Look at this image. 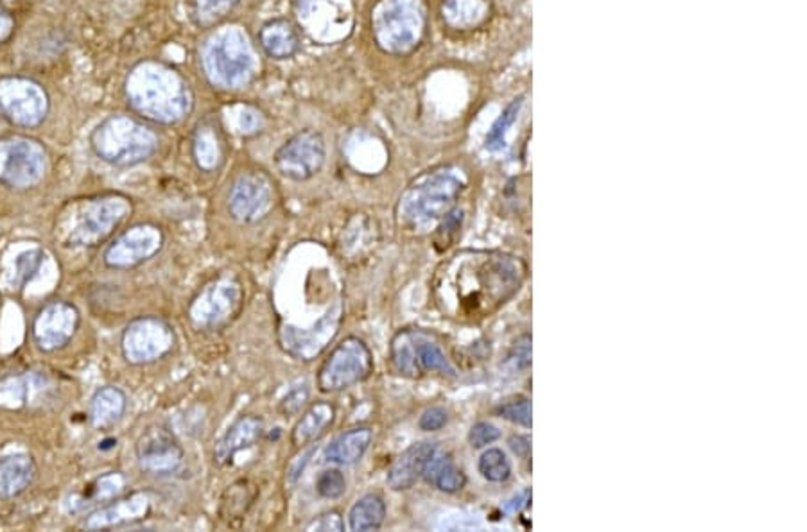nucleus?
Listing matches in <instances>:
<instances>
[{"instance_id":"34","label":"nucleus","mask_w":807,"mask_h":532,"mask_svg":"<svg viewBox=\"0 0 807 532\" xmlns=\"http://www.w3.org/2000/svg\"><path fill=\"white\" fill-rule=\"evenodd\" d=\"M520 106H523V97L511 101L510 106L500 114L487 135V149L499 152L505 147L506 133L514 126L515 118L519 117Z\"/></svg>"},{"instance_id":"44","label":"nucleus","mask_w":807,"mask_h":532,"mask_svg":"<svg viewBox=\"0 0 807 532\" xmlns=\"http://www.w3.org/2000/svg\"><path fill=\"white\" fill-rule=\"evenodd\" d=\"M11 29H13V20H11L10 14L0 10V43L10 36Z\"/></svg>"},{"instance_id":"5","label":"nucleus","mask_w":807,"mask_h":532,"mask_svg":"<svg viewBox=\"0 0 807 532\" xmlns=\"http://www.w3.org/2000/svg\"><path fill=\"white\" fill-rule=\"evenodd\" d=\"M463 184L458 176L447 170L422 179L407 189L399 204V219L410 228L427 227L453 210Z\"/></svg>"},{"instance_id":"6","label":"nucleus","mask_w":807,"mask_h":532,"mask_svg":"<svg viewBox=\"0 0 807 532\" xmlns=\"http://www.w3.org/2000/svg\"><path fill=\"white\" fill-rule=\"evenodd\" d=\"M204 65L214 85L236 88L245 85L256 71V56L241 29L227 28L208 40Z\"/></svg>"},{"instance_id":"33","label":"nucleus","mask_w":807,"mask_h":532,"mask_svg":"<svg viewBox=\"0 0 807 532\" xmlns=\"http://www.w3.org/2000/svg\"><path fill=\"white\" fill-rule=\"evenodd\" d=\"M124 488V479L121 473H108V476L101 477L94 484L89 486V490L81 497L80 502H72V504H80V508L85 505L94 504V502H103V500H110L112 497L118 493ZM71 504V505H72Z\"/></svg>"},{"instance_id":"36","label":"nucleus","mask_w":807,"mask_h":532,"mask_svg":"<svg viewBox=\"0 0 807 532\" xmlns=\"http://www.w3.org/2000/svg\"><path fill=\"white\" fill-rule=\"evenodd\" d=\"M237 0H194V8L201 24H210L214 20L225 17Z\"/></svg>"},{"instance_id":"4","label":"nucleus","mask_w":807,"mask_h":532,"mask_svg":"<svg viewBox=\"0 0 807 532\" xmlns=\"http://www.w3.org/2000/svg\"><path fill=\"white\" fill-rule=\"evenodd\" d=\"M130 213L132 201L124 196L86 199L72 207L71 216L63 221L62 239L69 246L95 248L114 236Z\"/></svg>"},{"instance_id":"22","label":"nucleus","mask_w":807,"mask_h":532,"mask_svg":"<svg viewBox=\"0 0 807 532\" xmlns=\"http://www.w3.org/2000/svg\"><path fill=\"white\" fill-rule=\"evenodd\" d=\"M438 448V444H427V441L411 445L406 452L401 453L387 470V486L393 491H404L413 488L422 477L425 462L430 461Z\"/></svg>"},{"instance_id":"7","label":"nucleus","mask_w":807,"mask_h":532,"mask_svg":"<svg viewBox=\"0 0 807 532\" xmlns=\"http://www.w3.org/2000/svg\"><path fill=\"white\" fill-rule=\"evenodd\" d=\"M390 361L402 377L418 378L430 372L456 377L442 346L422 330H401L390 344Z\"/></svg>"},{"instance_id":"37","label":"nucleus","mask_w":807,"mask_h":532,"mask_svg":"<svg viewBox=\"0 0 807 532\" xmlns=\"http://www.w3.org/2000/svg\"><path fill=\"white\" fill-rule=\"evenodd\" d=\"M499 415L503 418L508 419L511 424L520 425L529 429L534 419H531V401L526 398H519V400L508 401L505 406L499 407Z\"/></svg>"},{"instance_id":"25","label":"nucleus","mask_w":807,"mask_h":532,"mask_svg":"<svg viewBox=\"0 0 807 532\" xmlns=\"http://www.w3.org/2000/svg\"><path fill=\"white\" fill-rule=\"evenodd\" d=\"M373 432L370 427H355L346 430L332 441L325 450V461L338 467H350L363 459L372 445Z\"/></svg>"},{"instance_id":"12","label":"nucleus","mask_w":807,"mask_h":532,"mask_svg":"<svg viewBox=\"0 0 807 532\" xmlns=\"http://www.w3.org/2000/svg\"><path fill=\"white\" fill-rule=\"evenodd\" d=\"M297 11L306 33L321 43L345 39L354 22L352 0H298Z\"/></svg>"},{"instance_id":"28","label":"nucleus","mask_w":807,"mask_h":532,"mask_svg":"<svg viewBox=\"0 0 807 532\" xmlns=\"http://www.w3.org/2000/svg\"><path fill=\"white\" fill-rule=\"evenodd\" d=\"M422 479L444 493H458L467 484V477L454 465L453 459L438 448L430 461L425 462Z\"/></svg>"},{"instance_id":"8","label":"nucleus","mask_w":807,"mask_h":532,"mask_svg":"<svg viewBox=\"0 0 807 532\" xmlns=\"http://www.w3.org/2000/svg\"><path fill=\"white\" fill-rule=\"evenodd\" d=\"M245 305V289L234 274H221L208 282L189 306V320L196 328L218 330L236 320Z\"/></svg>"},{"instance_id":"13","label":"nucleus","mask_w":807,"mask_h":532,"mask_svg":"<svg viewBox=\"0 0 807 532\" xmlns=\"http://www.w3.org/2000/svg\"><path fill=\"white\" fill-rule=\"evenodd\" d=\"M0 112L20 127H37L48 117L45 90L25 77L0 80Z\"/></svg>"},{"instance_id":"11","label":"nucleus","mask_w":807,"mask_h":532,"mask_svg":"<svg viewBox=\"0 0 807 532\" xmlns=\"http://www.w3.org/2000/svg\"><path fill=\"white\" fill-rule=\"evenodd\" d=\"M176 335L167 321L155 316L132 321L121 337L123 355L133 366L152 364L175 348Z\"/></svg>"},{"instance_id":"16","label":"nucleus","mask_w":807,"mask_h":532,"mask_svg":"<svg viewBox=\"0 0 807 532\" xmlns=\"http://www.w3.org/2000/svg\"><path fill=\"white\" fill-rule=\"evenodd\" d=\"M421 28V14L411 0H386L375 14V36L386 51L413 48Z\"/></svg>"},{"instance_id":"26","label":"nucleus","mask_w":807,"mask_h":532,"mask_svg":"<svg viewBox=\"0 0 807 532\" xmlns=\"http://www.w3.org/2000/svg\"><path fill=\"white\" fill-rule=\"evenodd\" d=\"M126 406H128V398L118 387H101L90 400V425L100 430L114 427L126 413Z\"/></svg>"},{"instance_id":"14","label":"nucleus","mask_w":807,"mask_h":532,"mask_svg":"<svg viewBox=\"0 0 807 532\" xmlns=\"http://www.w3.org/2000/svg\"><path fill=\"white\" fill-rule=\"evenodd\" d=\"M327 160L325 138L314 129H303L289 138L277 155L279 173L293 181H308L320 173Z\"/></svg>"},{"instance_id":"1","label":"nucleus","mask_w":807,"mask_h":532,"mask_svg":"<svg viewBox=\"0 0 807 532\" xmlns=\"http://www.w3.org/2000/svg\"><path fill=\"white\" fill-rule=\"evenodd\" d=\"M525 280V265L499 251H462L442 264L433 296L445 316L479 321L505 305Z\"/></svg>"},{"instance_id":"38","label":"nucleus","mask_w":807,"mask_h":532,"mask_svg":"<svg viewBox=\"0 0 807 532\" xmlns=\"http://www.w3.org/2000/svg\"><path fill=\"white\" fill-rule=\"evenodd\" d=\"M43 262V253L40 250L25 251L20 254L17 260V277H19L20 285H25L34 274L39 273L40 265Z\"/></svg>"},{"instance_id":"9","label":"nucleus","mask_w":807,"mask_h":532,"mask_svg":"<svg viewBox=\"0 0 807 532\" xmlns=\"http://www.w3.org/2000/svg\"><path fill=\"white\" fill-rule=\"evenodd\" d=\"M373 373V355L364 341L346 337L335 344L329 357L318 369V389L321 393L345 392L364 382Z\"/></svg>"},{"instance_id":"31","label":"nucleus","mask_w":807,"mask_h":532,"mask_svg":"<svg viewBox=\"0 0 807 532\" xmlns=\"http://www.w3.org/2000/svg\"><path fill=\"white\" fill-rule=\"evenodd\" d=\"M479 473H482L488 482H506L511 476L510 459L500 448H488L487 452L479 457Z\"/></svg>"},{"instance_id":"42","label":"nucleus","mask_w":807,"mask_h":532,"mask_svg":"<svg viewBox=\"0 0 807 532\" xmlns=\"http://www.w3.org/2000/svg\"><path fill=\"white\" fill-rule=\"evenodd\" d=\"M306 531H345V522H343L338 511H331V513H323L318 519L311 520L306 525Z\"/></svg>"},{"instance_id":"15","label":"nucleus","mask_w":807,"mask_h":532,"mask_svg":"<svg viewBox=\"0 0 807 532\" xmlns=\"http://www.w3.org/2000/svg\"><path fill=\"white\" fill-rule=\"evenodd\" d=\"M343 323V303L335 302L332 309L323 314L311 328H297V326H282L279 332V343L286 354L297 361H312L334 341Z\"/></svg>"},{"instance_id":"24","label":"nucleus","mask_w":807,"mask_h":532,"mask_svg":"<svg viewBox=\"0 0 807 532\" xmlns=\"http://www.w3.org/2000/svg\"><path fill=\"white\" fill-rule=\"evenodd\" d=\"M37 476L33 457L24 452L0 456V499H14L28 490Z\"/></svg>"},{"instance_id":"21","label":"nucleus","mask_w":807,"mask_h":532,"mask_svg":"<svg viewBox=\"0 0 807 532\" xmlns=\"http://www.w3.org/2000/svg\"><path fill=\"white\" fill-rule=\"evenodd\" d=\"M152 511V499L146 493H133L124 499L114 500L112 504L97 509L85 520L89 531L117 528L124 523L138 522L146 519Z\"/></svg>"},{"instance_id":"35","label":"nucleus","mask_w":807,"mask_h":532,"mask_svg":"<svg viewBox=\"0 0 807 532\" xmlns=\"http://www.w3.org/2000/svg\"><path fill=\"white\" fill-rule=\"evenodd\" d=\"M346 491V479L340 470L331 468V470L321 471L317 479V493L321 499L335 500L343 497Z\"/></svg>"},{"instance_id":"30","label":"nucleus","mask_w":807,"mask_h":532,"mask_svg":"<svg viewBox=\"0 0 807 532\" xmlns=\"http://www.w3.org/2000/svg\"><path fill=\"white\" fill-rule=\"evenodd\" d=\"M386 504L379 494H364L352 505L349 513L350 531L369 532L383 528Z\"/></svg>"},{"instance_id":"23","label":"nucleus","mask_w":807,"mask_h":532,"mask_svg":"<svg viewBox=\"0 0 807 532\" xmlns=\"http://www.w3.org/2000/svg\"><path fill=\"white\" fill-rule=\"evenodd\" d=\"M262 432H265L262 419L254 415L241 416L236 424L231 425L216 447V452H214L216 461L219 465H230L237 453L254 447L262 438Z\"/></svg>"},{"instance_id":"18","label":"nucleus","mask_w":807,"mask_h":532,"mask_svg":"<svg viewBox=\"0 0 807 532\" xmlns=\"http://www.w3.org/2000/svg\"><path fill=\"white\" fill-rule=\"evenodd\" d=\"M273 205V184L262 170H248L234 181L228 196L230 216L239 222H256Z\"/></svg>"},{"instance_id":"3","label":"nucleus","mask_w":807,"mask_h":532,"mask_svg":"<svg viewBox=\"0 0 807 532\" xmlns=\"http://www.w3.org/2000/svg\"><path fill=\"white\" fill-rule=\"evenodd\" d=\"M90 146L95 155L115 167H133L158 149L156 133L128 115H114L95 127Z\"/></svg>"},{"instance_id":"43","label":"nucleus","mask_w":807,"mask_h":532,"mask_svg":"<svg viewBox=\"0 0 807 532\" xmlns=\"http://www.w3.org/2000/svg\"><path fill=\"white\" fill-rule=\"evenodd\" d=\"M510 448L519 457H528L529 450H531V444L525 436H514L510 439Z\"/></svg>"},{"instance_id":"29","label":"nucleus","mask_w":807,"mask_h":532,"mask_svg":"<svg viewBox=\"0 0 807 532\" xmlns=\"http://www.w3.org/2000/svg\"><path fill=\"white\" fill-rule=\"evenodd\" d=\"M259 39L266 54L275 60H288V58L294 56L300 48L297 29L289 24L288 20H271L260 29Z\"/></svg>"},{"instance_id":"10","label":"nucleus","mask_w":807,"mask_h":532,"mask_svg":"<svg viewBox=\"0 0 807 532\" xmlns=\"http://www.w3.org/2000/svg\"><path fill=\"white\" fill-rule=\"evenodd\" d=\"M48 170V153L39 142L24 137L0 138V184L29 189L42 181Z\"/></svg>"},{"instance_id":"32","label":"nucleus","mask_w":807,"mask_h":532,"mask_svg":"<svg viewBox=\"0 0 807 532\" xmlns=\"http://www.w3.org/2000/svg\"><path fill=\"white\" fill-rule=\"evenodd\" d=\"M194 158L201 169L213 170L218 167L221 161V146L213 129H199L194 142Z\"/></svg>"},{"instance_id":"27","label":"nucleus","mask_w":807,"mask_h":532,"mask_svg":"<svg viewBox=\"0 0 807 532\" xmlns=\"http://www.w3.org/2000/svg\"><path fill=\"white\" fill-rule=\"evenodd\" d=\"M335 418V409L329 401L312 404L293 427L291 444L298 448H306L317 441L321 434L331 427Z\"/></svg>"},{"instance_id":"41","label":"nucleus","mask_w":807,"mask_h":532,"mask_svg":"<svg viewBox=\"0 0 807 532\" xmlns=\"http://www.w3.org/2000/svg\"><path fill=\"white\" fill-rule=\"evenodd\" d=\"M447 421L448 415L444 407H431L418 419V427L424 432H436V430L444 429Z\"/></svg>"},{"instance_id":"2","label":"nucleus","mask_w":807,"mask_h":532,"mask_svg":"<svg viewBox=\"0 0 807 532\" xmlns=\"http://www.w3.org/2000/svg\"><path fill=\"white\" fill-rule=\"evenodd\" d=\"M126 95L137 114L161 124L178 123L193 106L184 77L162 63L135 66L126 81Z\"/></svg>"},{"instance_id":"39","label":"nucleus","mask_w":807,"mask_h":532,"mask_svg":"<svg viewBox=\"0 0 807 532\" xmlns=\"http://www.w3.org/2000/svg\"><path fill=\"white\" fill-rule=\"evenodd\" d=\"M499 438L500 430L488 421H479L468 432V444L473 445V448L488 447V445L496 444Z\"/></svg>"},{"instance_id":"19","label":"nucleus","mask_w":807,"mask_h":532,"mask_svg":"<svg viewBox=\"0 0 807 532\" xmlns=\"http://www.w3.org/2000/svg\"><path fill=\"white\" fill-rule=\"evenodd\" d=\"M135 452L138 467L149 476H173L184 462V448L175 438V434L162 425L149 427L142 434Z\"/></svg>"},{"instance_id":"17","label":"nucleus","mask_w":807,"mask_h":532,"mask_svg":"<svg viewBox=\"0 0 807 532\" xmlns=\"http://www.w3.org/2000/svg\"><path fill=\"white\" fill-rule=\"evenodd\" d=\"M166 237L155 225H135L118 236L104 251V264L112 269H133L161 253Z\"/></svg>"},{"instance_id":"20","label":"nucleus","mask_w":807,"mask_h":532,"mask_svg":"<svg viewBox=\"0 0 807 532\" xmlns=\"http://www.w3.org/2000/svg\"><path fill=\"white\" fill-rule=\"evenodd\" d=\"M80 328V312L66 302H51L33 321V341L45 354L65 348Z\"/></svg>"},{"instance_id":"40","label":"nucleus","mask_w":807,"mask_h":532,"mask_svg":"<svg viewBox=\"0 0 807 532\" xmlns=\"http://www.w3.org/2000/svg\"><path fill=\"white\" fill-rule=\"evenodd\" d=\"M308 401L309 387L298 386L294 387L293 392H289L288 396L283 398L282 404H280V410H282L283 415L286 416L298 415V413L302 410V407L306 406Z\"/></svg>"}]
</instances>
